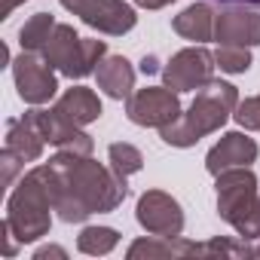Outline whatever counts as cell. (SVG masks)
Here are the masks:
<instances>
[{
  "label": "cell",
  "mask_w": 260,
  "mask_h": 260,
  "mask_svg": "<svg viewBox=\"0 0 260 260\" xmlns=\"http://www.w3.org/2000/svg\"><path fill=\"white\" fill-rule=\"evenodd\" d=\"M55 199H58V175L52 166H40L31 175H25L19 190L10 196L7 223L16 230L22 242H34L49 230V208H55Z\"/></svg>",
  "instance_id": "3"
},
{
  "label": "cell",
  "mask_w": 260,
  "mask_h": 260,
  "mask_svg": "<svg viewBox=\"0 0 260 260\" xmlns=\"http://www.w3.org/2000/svg\"><path fill=\"white\" fill-rule=\"evenodd\" d=\"M214 61L220 64V71L226 74H245L251 68V52L245 46H217Z\"/></svg>",
  "instance_id": "21"
},
{
  "label": "cell",
  "mask_w": 260,
  "mask_h": 260,
  "mask_svg": "<svg viewBox=\"0 0 260 260\" xmlns=\"http://www.w3.org/2000/svg\"><path fill=\"white\" fill-rule=\"evenodd\" d=\"M19 4H22V0H4V7H0V13H4V19H7V16H10V13H13V10L19 7Z\"/></svg>",
  "instance_id": "25"
},
{
  "label": "cell",
  "mask_w": 260,
  "mask_h": 260,
  "mask_svg": "<svg viewBox=\"0 0 260 260\" xmlns=\"http://www.w3.org/2000/svg\"><path fill=\"white\" fill-rule=\"evenodd\" d=\"M13 74H16V86H19V95L22 101L28 104H43L55 95L58 83H55V74H52V64L46 58H37L34 52H22L16 61H13Z\"/></svg>",
  "instance_id": "9"
},
{
  "label": "cell",
  "mask_w": 260,
  "mask_h": 260,
  "mask_svg": "<svg viewBox=\"0 0 260 260\" xmlns=\"http://www.w3.org/2000/svg\"><path fill=\"white\" fill-rule=\"evenodd\" d=\"M52 31H55V19H52L49 13H37L34 19H28V22L22 25L19 43H22L25 52H43V46L49 43Z\"/></svg>",
  "instance_id": "18"
},
{
  "label": "cell",
  "mask_w": 260,
  "mask_h": 260,
  "mask_svg": "<svg viewBox=\"0 0 260 260\" xmlns=\"http://www.w3.org/2000/svg\"><path fill=\"white\" fill-rule=\"evenodd\" d=\"M49 166L58 175V199L55 211H61V220H86L95 211H110L125 196V178H119L113 169L98 166L95 159L83 153L61 150L49 159Z\"/></svg>",
  "instance_id": "1"
},
{
  "label": "cell",
  "mask_w": 260,
  "mask_h": 260,
  "mask_svg": "<svg viewBox=\"0 0 260 260\" xmlns=\"http://www.w3.org/2000/svg\"><path fill=\"white\" fill-rule=\"evenodd\" d=\"M236 230H239V236H245V239H260V196H257L254 208L236 223Z\"/></svg>",
  "instance_id": "23"
},
{
  "label": "cell",
  "mask_w": 260,
  "mask_h": 260,
  "mask_svg": "<svg viewBox=\"0 0 260 260\" xmlns=\"http://www.w3.org/2000/svg\"><path fill=\"white\" fill-rule=\"evenodd\" d=\"M138 223L153 236H181L184 214H181V205L169 193L147 190L138 199Z\"/></svg>",
  "instance_id": "10"
},
{
  "label": "cell",
  "mask_w": 260,
  "mask_h": 260,
  "mask_svg": "<svg viewBox=\"0 0 260 260\" xmlns=\"http://www.w3.org/2000/svg\"><path fill=\"white\" fill-rule=\"evenodd\" d=\"M184 257V254H202V245L193 242H181V236H153V239H141L128 248V257Z\"/></svg>",
  "instance_id": "17"
},
{
  "label": "cell",
  "mask_w": 260,
  "mask_h": 260,
  "mask_svg": "<svg viewBox=\"0 0 260 260\" xmlns=\"http://www.w3.org/2000/svg\"><path fill=\"white\" fill-rule=\"evenodd\" d=\"M95 77H98V86L104 89V95H110L116 101L119 98H128V95H132V89H135V71H132V64H128L122 55L101 58Z\"/></svg>",
  "instance_id": "15"
},
{
  "label": "cell",
  "mask_w": 260,
  "mask_h": 260,
  "mask_svg": "<svg viewBox=\"0 0 260 260\" xmlns=\"http://www.w3.org/2000/svg\"><path fill=\"white\" fill-rule=\"evenodd\" d=\"M116 242H119L116 230H110V226H86L80 233V242L77 245H80L83 254H107Z\"/></svg>",
  "instance_id": "20"
},
{
  "label": "cell",
  "mask_w": 260,
  "mask_h": 260,
  "mask_svg": "<svg viewBox=\"0 0 260 260\" xmlns=\"http://www.w3.org/2000/svg\"><path fill=\"white\" fill-rule=\"evenodd\" d=\"M141 71H144V74H150V71H156V61H153V58H144V64H141Z\"/></svg>",
  "instance_id": "26"
},
{
  "label": "cell",
  "mask_w": 260,
  "mask_h": 260,
  "mask_svg": "<svg viewBox=\"0 0 260 260\" xmlns=\"http://www.w3.org/2000/svg\"><path fill=\"white\" fill-rule=\"evenodd\" d=\"M125 113L138 125H156L166 128L181 116V104H178V92H172L169 86H147L135 95H128Z\"/></svg>",
  "instance_id": "7"
},
{
  "label": "cell",
  "mask_w": 260,
  "mask_h": 260,
  "mask_svg": "<svg viewBox=\"0 0 260 260\" xmlns=\"http://www.w3.org/2000/svg\"><path fill=\"white\" fill-rule=\"evenodd\" d=\"M236 122L242 128H251V132H260V95L245 98L242 104H236Z\"/></svg>",
  "instance_id": "22"
},
{
  "label": "cell",
  "mask_w": 260,
  "mask_h": 260,
  "mask_svg": "<svg viewBox=\"0 0 260 260\" xmlns=\"http://www.w3.org/2000/svg\"><path fill=\"white\" fill-rule=\"evenodd\" d=\"M138 7H144V10H159V7H166V4H172V0H135Z\"/></svg>",
  "instance_id": "24"
},
{
  "label": "cell",
  "mask_w": 260,
  "mask_h": 260,
  "mask_svg": "<svg viewBox=\"0 0 260 260\" xmlns=\"http://www.w3.org/2000/svg\"><path fill=\"white\" fill-rule=\"evenodd\" d=\"M251 254H260V245H257V248H254V251H251Z\"/></svg>",
  "instance_id": "28"
},
{
  "label": "cell",
  "mask_w": 260,
  "mask_h": 260,
  "mask_svg": "<svg viewBox=\"0 0 260 260\" xmlns=\"http://www.w3.org/2000/svg\"><path fill=\"white\" fill-rule=\"evenodd\" d=\"M254 159H257V144H254L251 138H245L242 132H230V135H223V138L208 150L205 166H208V172L217 178L220 172L239 169V166H251Z\"/></svg>",
  "instance_id": "12"
},
{
  "label": "cell",
  "mask_w": 260,
  "mask_h": 260,
  "mask_svg": "<svg viewBox=\"0 0 260 260\" xmlns=\"http://www.w3.org/2000/svg\"><path fill=\"white\" fill-rule=\"evenodd\" d=\"M43 144H46V138H43L40 125H37V119H34V110H31L25 119L10 122L7 147H4V150H10V153H13L16 159H22V162H31V159H37V156L43 153Z\"/></svg>",
  "instance_id": "13"
},
{
  "label": "cell",
  "mask_w": 260,
  "mask_h": 260,
  "mask_svg": "<svg viewBox=\"0 0 260 260\" xmlns=\"http://www.w3.org/2000/svg\"><path fill=\"white\" fill-rule=\"evenodd\" d=\"M43 58L52 68H58L64 77H86L95 71V64H101L104 40L77 37V31L71 25H55L49 43L43 46Z\"/></svg>",
  "instance_id": "4"
},
{
  "label": "cell",
  "mask_w": 260,
  "mask_h": 260,
  "mask_svg": "<svg viewBox=\"0 0 260 260\" xmlns=\"http://www.w3.org/2000/svg\"><path fill=\"white\" fill-rule=\"evenodd\" d=\"M211 71H214L211 52L202 46H190L169 61L162 77L172 92H190V89H202L205 83H211Z\"/></svg>",
  "instance_id": "8"
},
{
  "label": "cell",
  "mask_w": 260,
  "mask_h": 260,
  "mask_svg": "<svg viewBox=\"0 0 260 260\" xmlns=\"http://www.w3.org/2000/svg\"><path fill=\"white\" fill-rule=\"evenodd\" d=\"M223 4H251V7H260V0H223Z\"/></svg>",
  "instance_id": "27"
},
{
  "label": "cell",
  "mask_w": 260,
  "mask_h": 260,
  "mask_svg": "<svg viewBox=\"0 0 260 260\" xmlns=\"http://www.w3.org/2000/svg\"><path fill=\"white\" fill-rule=\"evenodd\" d=\"M214 40L220 46H260V13L242 7H226L214 16Z\"/></svg>",
  "instance_id": "11"
},
{
  "label": "cell",
  "mask_w": 260,
  "mask_h": 260,
  "mask_svg": "<svg viewBox=\"0 0 260 260\" xmlns=\"http://www.w3.org/2000/svg\"><path fill=\"white\" fill-rule=\"evenodd\" d=\"M172 28H175L181 37L196 40V43L211 40V37H214V13H211L208 4H193V7H187L181 16H175Z\"/></svg>",
  "instance_id": "16"
},
{
  "label": "cell",
  "mask_w": 260,
  "mask_h": 260,
  "mask_svg": "<svg viewBox=\"0 0 260 260\" xmlns=\"http://www.w3.org/2000/svg\"><path fill=\"white\" fill-rule=\"evenodd\" d=\"M239 104V92L236 86L223 83V80H211L199 89L196 101L190 104L187 113H181L172 125L159 128V135L166 144L172 147H190L196 144L202 135H211L230 119V113Z\"/></svg>",
  "instance_id": "2"
},
{
  "label": "cell",
  "mask_w": 260,
  "mask_h": 260,
  "mask_svg": "<svg viewBox=\"0 0 260 260\" xmlns=\"http://www.w3.org/2000/svg\"><path fill=\"white\" fill-rule=\"evenodd\" d=\"M257 178L248 172V166L226 169L217 175V214L226 223H239L257 202Z\"/></svg>",
  "instance_id": "5"
},
{
  "label": "cell",
  "mask_w": 260,
  "mask_h": 260,
  "mask_svg": "<svg viewBox=\"0 0 260 260\" xmlns=\"http://www.w3.org/2000/svg\"><path fill=\"white\" fill-rule=\"evenodd\" d=\"M58 116H64L68 122H74V125H86V122H92V119H98L101 116V101H98V95L92 92V89H86V86H74V89H68L61 98H58V104L52 107Z\"/></svg>",
  "instance_id": "14"
},
{
  "label": "cell",
  "mask_w": 260,
  "mask_h": 260,
  "mask_svg": "<svg viewBox=\"0 0 260 260\" xmlns=\"http://www.w3.org/2000/svg\"><path fill=\"white\" fill-rule=\"evenodd\" d=\"M61 7L80 16L86 25L98 28L101 34H113V37L132 31L138 22L135 10L122 0H61Z\"/></svg>",
  "instance_id": "6"
},
{
  "label": "cell",
  "mask_w": 260,
  "mask_h": 260,
  "mask_svg": "<svg viewBox=\"0 0 260 260\" xmlns=\"http://www.w3.org/2000/svg\"><path fill=\"white\" fill-rule=\"evenodd\" d=\"M110 169L119 175V178H128V175H135L138 169H141V162H144V156H141V150L138 147H132V144H125V141H116V144H110Z\"/></svg>",
  "instance_id": "19"
}]
</instances>
